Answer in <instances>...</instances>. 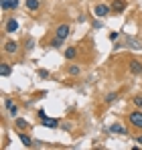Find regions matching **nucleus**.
Segmentation results:
<instances>
[{
    "label": "nucleus",
    "instance_id": "2",
    "mask_svg": "<svg viewBox=\"0 0 142 150\" xmlns=\"http://www.w3.org/2000/svg\"><path fill=\"white\" fill-rule=\"evenodd\" d=\"M128 118H130V124L134 128H140L142 130V112H132Z\"/></svg>",
    "mask_w": 142,
    "mask_h": 150
},
{
    "label": "nucleus",
    "instance_id": "12",
    "mask_svg": "<svg viewBox=\"0 0 142 150\" xmlns=\"http://www.w3.org/2000/svg\"><path fill=\"white\" fill-rule=\"evenodd\" d=\"M77 57V51H75V47H69V49L65 51V59H69V61H73Z\"/></svg>",
    "mask_w": 142,
    "mask_h": 150
},
{
    "label": "nucleus",
    "instance_id": "13",
    "mask_svg": "<svg viewBox=\"0 0 142 150\" xmlns=\"http://www.w3.org/2000/svg\"><path fill=\"white\" fill-rule=\"evenodd\" d=\"M18 138L23 140V144H24V146H33V140H31V138H28L26 134H23L21 130H18Z\"/></svg>",
    "mask_w": 142,
    "mask_h": 150
},
{
    "label": "nucleus",
    "instance_id": "16",
    "mask_svg": "<svg viewBox=\"0 0 142 150\" xmlns=\"http://www.w3.org/2000/svg\"><path fill=\"white\" fill-rule=\"evenodd\" d=\"M116 98H118V93H116V91L108 93V96H106V103H112V101H116Z\"/></svg>",
    "mask_w": 142,
    "mask_h": 150
},
{
    "label": "nucleus",
    "instance_id": "22",
    "mask_svg": "<svg viewBox=\"0 0 142 150\" xmlns=\"http://www.w3.org/2000/svg\"><path fill=\"white\" fill-rule=\"evenodd\" d=\"M39 75H41V77H45V79H47V77H49V71H45V69H41V71H39Z\"/></svg>",
    "mask_w": 142,
    "mask_h": 150
},
{
    "label": "nucleus",
    "instance_id": "11",
    "mask_svg": "<svg viewBox=\"0 0 142 150\" xmlns=\"http://www.w3.org/2000/svg\"><path fill=\"white\" fill-rule=\"evenodd\" d=\"M110 132H114V134H122V136L128 134V130H126L124 126H120V124H112V126H110Z\"/></svg>",
    "mask_w": 142,
    "mask_h": 150
},
{
    "label": "nucleus",
    "instance_id": "3",
    "mask_svg": "<svg viewBox=\"0 0 142 150\" xmlns=\"http://www.w3.org/2000/svg\"><path fill=\"white\" fill-rule=\"evenodd\" d=\"M69 33H71V28H69V25H59L57 26V33H55V37H59V39H67L69 37Z\"/></svg>",
    "mask_w": 142,
    "mask_h": 150
},
{
    "label": "nucleus",
    "instance_id": "5",
    "mask_svg": "<svg viewBox=\"0 0 142 150\" xmlns=\"http://www.w3.org/2000/svg\"><path fill=\"white\" fill-rule=\"evenodd\" d=\"M16 51H18V43H16V41H6V43H4V53L12 55V53H16Z\"/></svg>",
    "mask_w": 142,
    "mask_h": 150
},
{
    "label": "nucleus",
    "instance_id": "10",
    "mask_svg": "<svg viewBox=\"0 0 142 150\" xmlns=\"http://www.w3.org/2000/svg\"><path fill=\"white\" fill-rule=\"evenodd\" d=\"M4 30H6V33H16V30H18V23H16L14 18H10V21L6 23V28H4Z\"/></svg>",
    "mask_w": 142,
    "mask_h": 150
},
{
    "label": "nucleus",
    "instance_id": "24",
    "mask_svg": "<svg viewBox=\"0 0 142 150\" xmlns=\"http://www.w3.org/2000/svg\"><path fill=\"white\" fill-rule=\"evenodd\" d=\"M39 118L43 120V118H47V114H45V110H39Z\"/></svg>",
    "mask_w": 142,
    "mask_h": 150
},
{
    "label": "nucleus",
    "instance_id": "23",
    "mask_svg": "<svg viewBox=\"0 0 142 150\" xmlns=\"http://www.w3.org/2000/svg\"><path fill=\"white\" fill-rule=\"evenodd\" d=\"M118 39V33H110V41H116Z\"/></svg>",
    "mask_w": 142,
    "mask_h": 150
},
{
    "label": "nucleus",
    "instance_id": "1",
    "mask_svg": "<svg viewBox=\"0 0 142 150\" xmlns=\"http://www.w3.org/2000/svg\"><path fill=\"white\" fill-rule=\"evenodd\" d=\"M94 12H95V16H99V18H106L110 12H112V8L108 6V4H97L94 8Z\"/></svg>",
    "mask_w": 142,
    "mask_h": 150
},
{
    "label": "nucleus",
    "instance_id": "18",
    "mask_svg": "<svg viewBox=\"0 0 142 150\" xmlns=\"http://www.w3.org/2000/svg\"><path fill=\"white\" fill-rule=\"evenodd\" d=\"M134 105H136V108H142V96H134Z\"/></svg>",
    "mask_w": 142,
    "mask_h": 150
},
{
    "label": "nucleus",
    "instance_id": "17",
    "mask_svg": "<svg viewBox=\"0 0 142 150\" xmlns=\"http://www.w3.org/2000/svg\"><path fill=\"white\" fill-rule=\"evenodd\" d=\"M0 6H2V10L6 12V10H10V0H0Z\"/></svg>",
    "mask_w": 142,
    "mask_h": 150
},
{
    "label": "nucleus",
    "instance_id": "9",
    "mask_svg": "<svg viewBox=\"0 0 142 150\" xmlns=\"http://www.w3.org/2000/svg\"><path fill=\"white\" fill-rule=\"evenodd\" d=\"M43 126L53 130V128H59V122H57L55 118H43Z\"/></svg>",
    "mask_w": 142,
    "mask_h": 150
},
{
    "label": "nucleus",
    "instance_id": "4",
    "mask_svg": "<svg viewBox=\"0 0 142 150\" xmlns=\"http://www.w3.org/2000/svg\"><path fill=\"white\" fill-rule=\"evenodd\" d=\"M126 6H128V4H126L124 0H114V2H112V12L120 14V12H124V10H126Z\"/></svg>",
    "mask_w": 142,
    "mask_h": 150
},
{
    "label": "nucleus",
    "instance_id": "21",
    "mask_svg": "<svg viewBox=\"0 0 142 150\" xmlns=\"http://www.w3.org/2000/svg\"><path fill=\"white\" fill-rule=\"evenodd\" d=\"M16 6H18V0H10V8H12V10H14V8H16Z\"/></svg>",
    "mask_w": 142,
    "mask_h": 150
},
{
    "label": "nucleus",
    "instance_id": "6",
    "mask_svg": "<svg viewBox=\"0 0 142 150\" xmlns=\"http://www.w3.org/2000/svg\"><path fill=\"white\" fill-rule=\"evenodd\" d=\"M130 73H134V75H138V73H142V63L140 61H136V59H132L130 61Z\"/></svg>",
    "mask_w": 142,
    "mask_h": 150
},
{
    "label": "nucleus",
    "instance_id": "15",
    "mask_svg": "<svg viewBox=\"0 0 142 150\" xmlns=\"http://www.w3.org/2000/svg\"><path fill=\"white\" fill-rule=\"evenodd\" d=\"M16 128L23 132V130H26V128H28V122H26V120H16Z\"/></svg>",
    "mask_w": 142,
    "mask_h": 150
},
{
    "label": "nucleus",
    "instance_id": "25",
    "mask_svg": "<svg viewBox=\"0 0 142 150\" xmlns=\"http://www.w3.org/2000/svg\"><path fill=\"white\" fill-rule=\"evenodd\" d=\"M136 142H138V144H140V146H142V134H140V136H138V138H136Z\"/></svg>",
    "mask_w": 142,
    "mask_h": 150
},
{
    "label": "nucleus",
    "instance_id": "19",
    "mask_svg": "<svg viewBox=\"0 0 142 150\" xmlns=\"http://www.w3.org/2000/svg\"><path fill=\"white\" fill-rule=\"evenodd\" d=\"M51 45H53V47H61V45H63V39H59V37H55Z\"/></svg>",
    "mask_w": 142,
    "mask_h": 150
},
{
    "label": "nucleus",
    "instance_id": "7",
    "mask_svg": "<svg viewBox=\"0 0 142 150\" xmlns=\"http://www.w3.org/2000/svg\"><path fill=\"white\" fill-rule=\"evenodd\" d=\"M6 110H8V114H10L12 118H16V114H18V105H16L12 100H6Z\"/></svg>",
    "mask_w": 142,
    "mask_h": 150
},
{
    "label": "nucleus",
    "instance_id": "8",
    "mask_svg": "<svg viewBox=\"0 0 142 150\" xmlns=\"http://www.w3.org/2000/svg\"><path fill=\"white\" fill-rule=\"evenodd\" d=\"M10 73H12V67H10L8 63L2 61V63H0V75H2V77H8Z\"/></svg>",
    "mask_w": 142,
    "mask_h": 150
},
{
    "label": "nucleus",
    "instance_id": "20",
    "mask_svg": "<svg viewBox=\"0 0 142 150\" xmlns=\"http://www.w3.org/2000/svg\"><path fill=\"white\" fill-rule=\"evenodd\" d=\"M69 73L71 75H79V67H77V65H71V67H69Z\"/></svg>",
    "mask_w": 142,
    "mask_h": 150
},
{
    "label": "nucleus",
    "instance_id": "14",
    "mask_svg": "<svg viewBox=\"0 0 142 150\" xmlns=\"http://www.w3.org/2000/svg\"><path fill=\"white\" fill-rule=\"evenodd\" d=\"M26 8L28 10H37L39 8V0H26Z\"/></svg>",
    "mask_w": 142,
    "mask_h": 150
}]
</instances>
